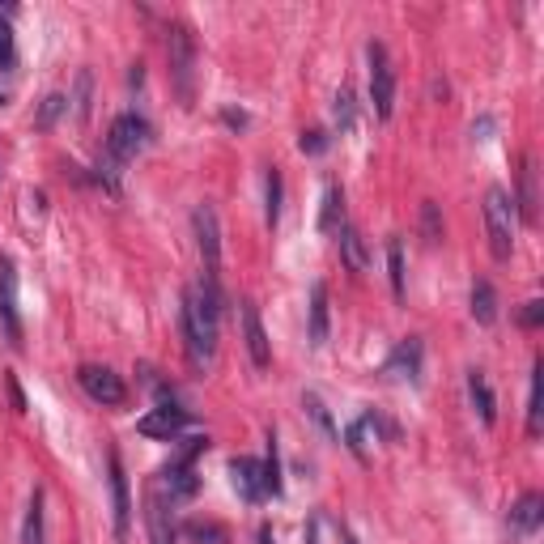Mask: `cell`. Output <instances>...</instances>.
I'll use <instances>...</instances> for the list:
<instances>
[{
    "instance_id": "14",
    "label": "cell",
    "mask_w": 544,
    "mask_h": 544,
    "mask_svg": "<svg viewBox=\"0 0 544 544\" xmlns=\"http://www.w3.org/2000/svg\"><path fill=\"white\" fill-rule=\"evenodd\" d=\"M421 336H408V340H400L396 345V353L387 357V366H383V374H391L396 383H421Z\"/></svg>"
},
{
    "instance_id": "10",
    "label": "cell",
    "mask_w": 544,
    "mask_h": 544,
    "mask_svg": "<svg viewBox=\"0 0 544 544\" xmlns=\"http://www.w3.org/2000/svg\"><path fill=\"white\" fill-rule=\"evenodd\" d=\"M192 230H196V247L204 255V272H217V264H221V226H217L213 204H196Z\"/></svg>"
},
{
    "instance_id": "27",
    "label": "cell",
    "mask_w": 544,
    "mask_h": 544,
    "mask_svg": "<svg viewBox=\"0 0 544 544\" xmlns=\"http://www.w3.org/2000/svg\"><path fill=\"white\" fill-rule=\"evenodd\" d=\"M421 238H425V243H438V238H442V217H438L434 200L421 204Z\"/></svg>"
},
{
    "instance_id": "2",
    "label": "cell",
    "mask_w": 544,
    "mask_h": 544,
    "mask_svg": "<svg viewBox=\"0 0 544 544\" xmlns=\"http://www.w3.org/2000/svg\"><path fill=\"white\" fill-rule=\"evenodd\" d=\"M485 230H489L493 260H510V251H515V196L506 187H489L485 192Z\"/></svg>"
},
{
    "instance_id": "23",
    "label": "cell",
    "mask_w": 544,
    "mask_h": 544,
    "mask_svg": "<svg viewBox=\"0 0 544 544\" xmlns=\"http://www.w3.org/2000/svg\"><path fill=\"white\" fill-rule=\"evenodd\" d=\"M540 391H544V362L532 366V391H527V434H540V417H544V400H540Z\"/></svg>"
},
{
    "instance_id": "7",
    "label": "cell",
    "mask_w": 544,
    "mask_h": 544,
    "mask_svg": "<svg viewBox=\"0 0 544 544\" xmlns=\"http://www.w3.org/2000/svg\"><path fill=\"white\" fill-rule=\"evenodd\" d=\"M145 532H149V544H175L179 540V527H175V515H170V502L162 498V489L149 481L145 489Z\"/></svg>"
},
{
    "instance_id": "20",
    "label": "cell",
    "mask_w": 544,
    "mask_h": 544,
    "mask_svg": "<svg viewBox=\"0 0 544 544\" xmlns=\"http://www.w3.org/2000/svg\"><path fill=\"white\" fill-rule=\"evenodd\" d=\"M345 226V192H340L336 183H328V192H323V209H319V230H340Z\"/></svg>"
},
{
    "instance_id": "21",
    "label": "cell",
    "mask_w": 544,
    "mask_h": 544,
    "mask_svg": "<svg viewBox=\"0 0 544 544\" xmlns=\"http://www.w3.org/2000/svg\"><path fill=\"white\" fill-rule=\"evenodd\" d=\"M22 544H47V532H43V489L30 493V506H26V519H22Z\"/></svg>"
},
{
    "instance_id": "11",
    "label": "cell",
    "mask_w": 544,
    "mask_h": 544,
    "mask_svg": "<svg viewBox=\"0 0 544 544\" xmlns=\"http://www.w3.org/2000/svg\"><path fill=\"white\" fill-rule=\"evenodd\" d=\"M0 328L13 345H22V315H17V268L9 255H0Z\"/></svg>"
},
{
    "instance_id": "36",
    "label": "cell",
    "mask_w": 544,
    "mask_h": 544,
    "mask_svg": "<svg viewBox=\"0 0 544 544\" xmlns=\"http://www.w3.org/2000/svg\"><path fill=\"white\" fill-rule=\"evenodd\" d=\"M221 119H226L230 128H247V115L243 111H221Z\"/></svg>"
},
{
    "instance_id": "37",
    "label": "cell",
    "mask_w": 544,
    "mask_h": 544,
    "mask_svg": "<svg viewBox=\"0 0 544 544\" xmlns=\"http://www.w3.org/2000/svg\"><path fill=\"white\" fill-rule=\"evenodd\" d=\"M255 544H277V540H272V527H260V540H255Z\"/></svg>"
},
{
    "instance_id": "19",
    "label": "cell",
    "mask_w": 544,
    "mask_h": 544,
    "mask_svg": "<svg viewBox=\"0 0 544 544\" xmlns=\"http://www.w3.org/2000/svg\"><path fill=\"white\" fill-rule=\"evenodd\" d=\"M311 345H328V285H311Z\"/></svg>"
},
{
    "instance_id": "29",
    "label": "cell",
    "mask_w": 544,
    "mask_h": 544,
    "mask_svg": "<svg viewBox=\"0 0 544 544\" xmlns=\"http://www.w3.org/2000/svg\"><path fill=\"white\" fill-rule=\"evenodd\" d=\"M353 115H357L353 90H349V85H340V94H336V124H340V132H349V128H353Z\"/></svg>"
},
{
    "instance_id": "35",
    "label": "cell",
    "mask_w": 544,
    "mask_h": 544,
    "mask_svg": "<svg viewBox=\"0 0 544 544\" xmlns=\"http://www.w3.org/2000/svg\"><path fill=\"white\" fill-rule=\"evenodd\" d=\"M519 323H523V328H540V323H544V302H540V298L523 302V311H519Z\"/></svg>"
},
{
    "instance_id": "16",
    "label": "cell",
    "mask_w": 544,
    "mask_h": 544,
    "mask_svg": "<svg viewBox=\"0 0 544 544\" xmlns=\"http://www.w3.org/2000/svg\"><path fill=\"white\" fill-rule=\"evenodd\" d=\"M515 217L536 221V162H532V158L519 162V200H515Z\"/></svg>"
},
{
    "instance_id": "25",
    "label": "cell",
    "mask_w": 544,
    "mask_h": 544,
    "mask_svg": "<svg viewBox=\"0 0 544 544\" xmlns=\"http://www.w3.org/2000/svg\"><path fill=\"white\" fill-rule=\"evenodd\" d=\"M264 221L268 226L281 221V170H268V179H264Z\"/></svg>"
},
{
    "instance_id": "28",
    "label": "cell",
    "mask_w": 544,
    "mask_h": 544,
    "mask_svg": "<svg viewBox=\"0 0 544 544\" xmlns=\"http://www.w3.org/2000/svg\"><path fill=\"white\" fill-rule=\"evenodd\" d=\"M90 90H94V77H90V73H81V77H77V94L68 98V102H73V115L81 119V124L90 119Z\"/></svg>"
},
{
    "instance_id": "9",
    "label": "cell",
    "mask_w": 544,
    "mask_h": 544,
    "mask_svg": "<svg viewBox=\"0 0 544 544\" xmlns=\"http://www.w3.org/2000/svg\"><path fill=\"white\" fill-rule=\"evenodd\" d=\"M230 485L238 489V498H243V502H264L272 493L264 464H260V459H251V455L230 459Z\"/></svg>"
},
{
    "instance_id": "30",
    "label": "cell",
    "mask_w": 544,
    "mask_h": 544,
    "mask_svg": "<svg viewBox=\"0 0 544 544\" xmlns=\"http://www.w3.org/2000/svg\"><path fill=\"white\" fill-rule=\"evenodd\" d=\"M264 472H268V489L272 498L281 493V455H277V434H268V459H264Z\"/></svg>"
},
{
    "instance_id": "1",
    "label": "cell",
    "mask_w": 544,
    "mask_h": 544,
    "mask_svg": "<svg viewBox=\"0 0 544 544\" xmlns=\"http://www.w3.org/2000/svg\"><path fill=\"white\" fill-rule=\"evenodd\" d=\"M217 319H221L217 272H204L183 294V340H187V353H192V362L200 370L217 357Z\"/></svg>"
},
{
    "instance_id": "4",
    "label": "cell",
    "mask_w": 544,
    "mask_h": 544,
    "mask_svg": "<svg viewBox=\"0 0 544 544\" xmlns=\"http://www.w3.org/2000/svg\"><path fill=\"white\" fill-rule=\"evenodd\" d=\"M153 141V128H149V119H141L136 111L128 115H119L115 124H111V136H107V153L102 158H111L115 166H128L136 153H145Z\"/></svg>"
},
{
    "instance_id": "22",
    "label": "cell",
    "mask_w": 544,
    "mask_h": 544,
    "mask_svg": "<svg viewBox=\"0 0 544 544\" xmlns=\"http://www.w3.org/2000/svg\"><path fill=\"white\" fill-rule=\"evenodd\" d=\"M472 319L485 323V328H489L493 319H498V294H493L489 281H476V285H472Z\"/></svg>"
},
{
    "instance_id": "18",
    "label": "cell",
    "mask_w": 544,
    "mask_h": 544,
    "mask_svg": "<svg viewBox=\"0 0 544 544\" xmlns=\"http://www.w3.org/2000/svg\"><path fill=\"white\" fill-rule=\"evenodd\" d=\"M468 396H472L476 413H481V421H485V425L498 421V400H493V391H489L485 370H468Z\"/></svg>"
},
{
    "instance_id": "33",
    "label": "cell",
    "mask_w": 544,
    "mask_h": 544,
    "mask_svg": "<svg viewBox=\"0 0 544 544\" xmlns=\"http://www.w3.org/2000/svg\"><path fill=\"white\" fill-rule=\"evenodd\" d=\"M302 404H306V413H311V417H315V421L323 425V434H328V438H336V425H332V417H328V408H323V400L315 396V391H311V396H306Z\"/></svg>"
},
{
    "instance_id": "34",
    "label": "cell",
    "mask_w": 544,
    "mask_h": 544,
    "mask_svg": "<svg viewBox=\"0 0 544 544\" xmlns=\"http://www.w3.org/2000/svg\"><path fill=\"white\" fill-rule=\"evenodd\" d=\"M298 149H302V153H323V149H328V132H323V128H311V132H302Z\"/></svg>"
},
{
    "instance_id": "6",
    "label": "cell",
    "mask_w": 544,
    "mask_h": 544,
    "mask_svg": "<svg viewBox=\"0 0 544 544\" xmlns=\"http://www.w3.org/2000/svg\"><path fill=\"white\" fill-rule=\"evenodd\" d=\"M77 383H81L85 396H90L94 404H102V408H119L128 400V387H124V379H119L111 366H81Z\"/></svg>"
},
{
    "instance_id": "13",
    "label": "cell",
    "mask_w": 544,
    "mask_h": 544,
    "mask_svg": "<svg viewBox=\"0 0 544 544\" xmlns=\"http://www.w3.org/2000/svg\"><path fill=\"white\" fill-rule=\"evenodd\" d=\"M107 468H111V515H115V540H128V523H132V498H128V476L119 455H107Z\"/></svg>"
},
{
    "instance_id": "32",
    "label": "cell",
    "mask_w": 544,
    "mask_h": 544,
    "mask_svg": "<svg viewBox=\"0 0 544 544\" xmlns=\"http://www.w3.org/2000/svg\"><path fill=\"white\" fill-rule=\"evenodd\" d=\"M17 60V43H13V26L0 17V68H13Z\"/></svg>"
},
{
    "instance_id": "8",
    "label": "cell",
    "mask_w": 544,
    "mask_h": 544,
    "mask_svg": "<svg viewBox=\"0 0 544 544\" xmlns=\"http://www.w3.org/2000/svg\"><path fill=\"white\" fill-rule=\"evenodd\" d=\"M187 425H192V413L179 404H158L153 413H145L141 421H136V430H141L145 438H158V442H170V438H179Z\"/></svg>"
},
{
    "instance_id": "31",
    "label": "cell",
    "mask_w": 544,
    "mask_h": 544,
    "mask_svg": "<svg viewBox=\"0 0 544 544\" xmlns=\"http://www.w3.org/2000/svg\"><path fill=\"white\" fill-rule=\"evenodd\" d=\"M64 111H68V98H64V94H47V98H43V111H39V128H51Z\"/></svg>"
},
{
    "instance_id": "17",
    "label": "cell",
    "mask_w": 544,
    "mask_h": 544,
    "mask_svg": "<svg viewBox=\"0 0 544 544\" xmlns=\"http://www.w3.org/2000/svg\"><path fill=\"white\" fill-rule=\"evenodd\" d=\"M340 260L349 264V272H366L370 268V247H366V238L357 234L353 226H340Z\"/></svg>"
},
{
    "instance_id": "5",
    "label": "cell",
    "mask_w": 544,
    "mask_h": 544,
    "mask_svg": "<svg viewBox=\"0 0 544 544\" xmlns=\"http://www.w3.org/2000/svg\"><path fill=\"white\" fill-rule=\"evenodd\" d=\"M366 56H370V102H374V115L391 119V107H396V73H391L387 47L370 43Z\"/></svg>"
},
{
    "instance_id": "38",
    "label": "cell",
    "mask_w": 544,
    "mask_h": 544,
    "mask_svg": "<svg viewBox=\"0 0 544 544\" xmlns=\"http://www.w3.org/2000/svg\"><path fill=\"white\" fill-rule=\"evenodd\" d=\"M0 102H5V94H0Z\"/></svg>"
},
{
    "instance_id": "12",
    "label": "cell",
    "mask_w": 544,
    "mask_h": 544,
    "mask_svg": "<svg viewBox=\"0 0 544 544\" xmlns=\"http://www.w3.org/2000/svg\"><path fill=\"white\" fill-rule=\"evenodd\" d=\"M238 319H243V340H247V353H251L255 370H268V362H272V349H268L264 323H260V311H255V302H251V298L238 302Z\"/></svg>"
},
{
    "instance_id": "15",
    "label": "cell",
    "mask_w": 544,
    "mask_h": 544,
    "mask_svg": "<svg viewBox=\"0 0 544 544\" xmlns=\"http://www.w3.org/2000/svg\"><path fill=\"white\" fill-rule=\"evenodd\" d=\"M544 519V498L532 489V493H523V498L510 506V532H519V536H532L536 527Z\"/></svg>"
},
{
    "instance_id": "3",
    "label": "cell",
    "mask_w": 544,
    "mask_h": 544,
    "mask_svg": "<svg viewBox=\"0 0 544 544\" xmlns=\"http://www.w3.org/2000/svg\"><path fill=\"white\" fill-rule=\"evenodd\" d=\"M166 51H170V81H175V94H179L183 107H192V98H196V43H192V30L170 26Z\"/></svg>"
},
{
    "instance_id": "26",
    "label": "cell",
    "mask_w": 544,
    "mask_h": 544,
    "mask_svg": "<svg viewBox=\"0 0 544 544\" xmlns=\"http://www.w3.org/2000/svg\"><path fill=\"white\" fill-rule=\"evenodd\" d=\"M387 272H391V294L404 302V247H400V238H387Z\"/></svg>"
},
{
    "instance_id": "24",
    "label": "cell",
    "mask_w": 544,
    "mask_h": 544,
    "mask_svg": "<svg viewBox=\"0 0 544 544\" xmlns=\"http://www.w3.org/2000/svg\"><path fill=\"white\" fill-rule=\"evenodd\" d=\"M183 532H187V540H196V544H230V532L221 523H213V519H187Z\"/></svg>"
}]
</instances>
